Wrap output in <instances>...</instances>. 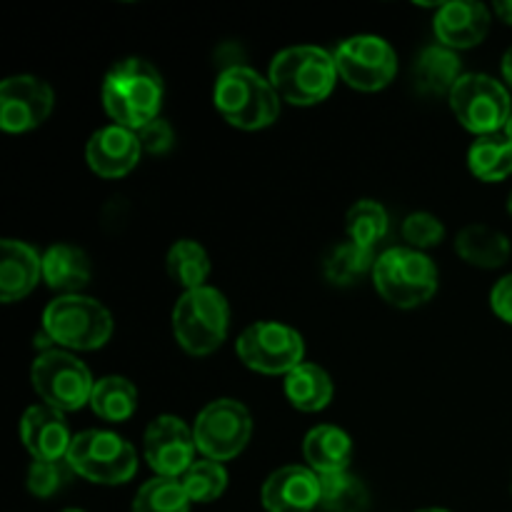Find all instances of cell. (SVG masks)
<instances>
[{
  "label": "cell",
  "mask_w": 512,
  "mask_h": 512,
  "mask_svg": "<svg viewBox=\"0 0 512 512\" xmlns=\"http://www.w3.org/2000/svg\"><path fill=\"white\" fill-rule=\"evenodd\" d=\"M420 512H450V510H440V508H428V510H420Z\"/></svg>",
  "instance_id": "cell-40"
},
{
  "label": "cell",
  "mask_w": 512,
  "mask_h": 512,
  "mask_svg": "<svg viewBox=\"0 0 512 512\" xmlns=\"http://www.w3.org/2000/svg\"><path fill=\"white\" fill-rule=\"evenodd\" d=\"M20 440L38 463H60L73 445L63 413L50 405H33L20 420Z\"/></svg>",
  "instance_id": "cell-15"
},
{
  "label": "cell",
  "mask_w": 512,
  "mask_h": 512,
  "mask_svg": "<svg viewBox=\"0 0 512 512\" xmlns=\"http://www.w3.org/2000/svg\"><path fill=\"white\" fill-rule=\"evenodd\" d=\"M238 355L250 370L263 375H288L303 365V335L283 323H255L243 330Z\"/></svg>",
  "instance_id": "cell-11"
},
{
  "label": "cell",
  "mask_w": 512,
  "mask_h": 512,
  "mask_svg": "<svg viewBox=\"0 0 512 512\" xmlns=\"http://www.w3.org/2000/svg\"><path fill=\"white\" fill-rule=\"evenodd\" d=\"M303 455L310 470L318 475L345 473L353 458V440L335 425H318L305 435Z\"/></svg>",
  "instance_id": "cell-20"
},
{
  "label": "cell",
  "mask_w": 512,
  "mask_h": 512,
  "mask_svg": "<svg viewBox=\"0 0 512 512\" xmlns=\"http://www.w3.org/2000/svg\"><path fill=\"white\" fill-rule=\"evenodd\" d=\"M415 85L425 95H450L463 78L460 73V60L455 50L445 45H430L415 60Z\"/></svg>",
  "instance_id": "cell-23"
},
{
  "label": "cell",
  "mask_w": 512,
  "mask_h": 512,
  "mask_svg": "<svg viewBox=\"0 0 512 512\" xmlns=\"http://www.w3.org/2000/svg\"><path fill=\"white\" fill-rule=\"evenodd\" d=\"M65 512H83V510H65Z\"/></svg>",
  "instance_id": "cell-42"
},
{
  "label": "cell",
  "mask_w": 512,
  "mask_h": 512,
  "mask_svg": "<svg viewBox=\"0 0 512 512\" xmlns=\"http://www.w3.org/2000/svg\"><path fill=\"white\" fill-rule=\"evenodd\" d=\"M375 290L395 308H418L438 290V268L425 253L413 248H390L373 268Z\"/></svg>",
  "instance_id": "cell-5"
},
{
  "label": "cell",
  "mask_w": 512,
  "mask_h": 512,
  "mask_svg": "<svg viewBox=\"0 0 512 512\" xmlns=\"http://www.w3.org/2000/svg\"><path fill=\"white\" fill-rule=\"evenodd\" d=\"M53 113V90L35 75H13L0 83V128L28 133Z\"/></svg>",
  "instance_id": "cell-14"
},
{
  "label": "cell",
  "mask_w": 512,
  "mask_h": 512,
  "mask_svg": "<svg viewBox=\"0 0 512 512\" xmlns=\"http://www.w3.org/2000/svg\"><path fill=\"white\" fill-rule=\"evenodd\" d=\"M503 75H505V80L512 85V48L505 53V58H503Z\"/></svg>",
  "instance_id": "cell-38"
},
{
  "label": "cell",
  "mask_w": 512,
  "mask_h": 512,
  "mask_svg": "<svg viewBox=\"0 0 512 512\" xmlns=\"http://www.w3.org/2000/svg\"><path fill=\"white\" fill-rule=\"evenodd\" d=\"M490 30V10L483 3H445L435 15V35L450 50L473 48L483 43Z\"/></svg>",
  "instance_id": "cell-18"
},
{
  "label": "cell",
  "mask_w": 512,
  "mask_h": 512,
  "mask_svg": "<svg viewBox=\"0 0 512 512\" xmlns=\"http://www.w3.org/2000/svg\"><path fill=\"white\" fill-rule=\"evenodd\" d=\"M508 213L512 215V193H510V198H508Z\"/></svg>",
  "instance_id": "cell-41"
},
{
  "label": "cell",
  "mask_w": 512,
  "mask_h": 512,
  "mask_svg": "<svg viewBox=\"0 0 512 512\" xmlns=\"http://www.w3.org/2000/svg\"><path fill=\"white\" fill-rule=\"evenodd\" d=\"M103 105L115 125L138 133L140 128L160 118L163 78L145 60H120L103 80Z\"/></svg>",
  "instance_id": "cell-1"
},
{
  "label": "cell",
  "mask_w": 512,
  "mask_h": 512,
  "mask_svg": "<svg viewBox=\"0 0 512 512\" xmlns=\"http://www.w3.org/2000/svg\"><path fill=\"white\" fill-rule=\"evenodd\" d=\"M375 263V250L373 248H363V245L355 243H343L333 250V253L325 258L323 273L325 278L330 280L333 285H353L363 278L365 273H373Z\"/></svg>",
  "instance_id": "cell-28"
},
{
  "label": "cell",
  "mask_w": 512,
  "mask_h": 512,
  "mask_svg": "<svg viewBox=\"0 0 512 512\" xmlns=\"http://www.w3.org/2000/svg\"><path fill=\"white\" fill-rule=\"evenodd\" d=\"M33 388L45 405L60 413H73L90 403L95 383L78 358L63 350H45L33 363Z\"/></svg>",
  "instance_id": "cell-9"
},
{
  "label": "cell",
  "mask_w": 512,
  "mask_h": 512,
  "mask_svg": "<svg viewBox=\"0 0 512 512\" xmlns=\"http://www.w3.org/2000/svg\"><path fill=\"white\" fill-rule=\"evenodd\" d=\"M490 305L500 320L512 325V273L495 283L493 293H490Z\"/></svg>",
  "instance_id": "cell-36"
},
{
  "label": "cell",
  "mask_w": 512,
  "mask_h": 512,
  "mask_svg": "<svg viewBox=\"0 0 512 512\" xmlns=\"http://www.w3.org/2000/svg\"><path fill=\"white\" fill-rule=\"evenodd\" d=\"M285 395L303 413H318L333 400V380L320 365L303 363L285 375Z\"/></svg>",
  "instance_id": "cell-24"
},
{
  "label": "cell",
  "mask_w": 512,
  "mask_h": 512,
  "mask_svg": "<svg viewBox=\"0 0 512 512\" xmlns=\"http://www.w3.org/2000/svg\"><path fill=\"white\" fill-rule=\"evenodd\" d=\"M403 238L405 243L410 245L413 250H428L435 248V245L443 243L445 238V228L435 215L430 213H413L405 218L403 223Z\"/></svg>",
  "instance_id": "cell-33"
},
{
  "label": "cell",
  "mask_w": 512,
  "mask_h": 512,
  "mask_svg": "<svg viewBox=\"0 0 512 512\" xmlns=\"http://www.w3.org/2000/svg\"><path fill=\"white\" fill-rule=\"evenodd\" d=\"M253 433V418L238 400H215L200 410L195 420V445L200 453L215 463H225L240 455Z\"/></svg>",
  "instance_id": "cell-10"
},
{
  "label": "cell",
  "mask_w": 512,
  "mask_h": 512,
  "mask_svg": "<svg viewBox=\"0 0 512 512\" xmlns=\"http://www.w3.org/2000/svg\"><path fill=\"white\" fill-rule=\"evenodd\" d=\"M450 108L470 133L495 135L508 128L512 118L510 93L500 80L483 73H468L450 93Z\"/></svg>",
  "instance_id": "cell-8"
},
{
  "label": "cell",
  "mask_w": 512,
  "mask_h": 512,
  "mask_svg": "<svg viewBox=\"0 0 512 512\" xmlns=\"http://www.w3.org/2000/svg\"><path fill=\"white\" fill-rule=\"evenodd\" d=\"M43 275V258L20 240H3L0 245V298L3 303L23 300Z\"/></svg>",
  "instance_id": "cell-19"
},
{
  "label": "cell",
  "mask_w": 512,
  "mask_h": 512,
  "mask_svg": "<svg viewBox=\"0 0 512 512\" xmlns=\"http://www.w3.org/2000/svg\"><path fill=\"white\" fill-rule=\"evenodd\" d=\"M138 140L143 150H148V153L153 155H163L173 148L175 138H173V128H170L163 118H158L153 120V123L145 125V128L138 130Z\"/></svg>",
  "instance_id": "cell-35"
},
{
  "label": "cell",
  "mask_w": 512,
  "mask_h": 512,
  "mask_svg": "<svg viewBox=\"0 0 512 512\" xmlns=\"http://www.w3.org/2000/svg\"><path fill=\"white\" fill-rule=\"evenodd\" d=\"M338 75L355 90L375 93L393 83L398 73V58L388 40L378 35H355L338 45L333 53Z\"/></svg>",
  "instance_id": "cell-12"
},
{
  "label": "cell",
  "mask_w": 512,
  "mask_h": 512,
  "mask_svg": "<svg viewBox=\"0 0 512 512\" xmlns=\"http://www.w3.org/2000/svg\"><path fill=\"white\" fill-rule=\"evenodd\" d=\"M455 250L465 263L485 270L503 268L512 253L510 240L500 230L478 223L460 230L458 238H455Z\"/></svg>",
  "instance_id": "cell-21"
},
{
  "label": "cell",
  "mask_w": 512,
  "mask_h": 512,
  "mask_svg": "<svg viewBox=\"0 0 512 512\" xmlns=\"http://www.w3.org/2000/svg\"><path fill=\"white\" fill-rule=\"evenodd\" d=\"M505 135H508V138L512 140V118H510V123H508V128H505Z\"/></svg>",
  "instance_id": "cell-39"
},
{
  "label": "cell",
  "mask_w": 512,
  "mask_h": 512,
  "mask_svg": "<svg viewBox=\"0 0 512 512\" xmlns=\"http://www.w3.org/2000/svg\"><path fill=\"white\" fill-rule=\"evenodd\" d=\"M168 275L188 290H198L205 288V280L210 275V258H208V250L203 248L200 243L195 240H178L173 248L168 250Z\"/></svg>",
  "instance_id": "cell-27"
},
{
  "label": "cell",
  "mask_w": 512,
  "mask_h": 512,
  "mask_svg": "<svg viewBox=\"0 0 512 512\" xmlns=\"http://www.w3.org/2000/svg\"><path fill=\"white\" fill-rule=\"evenodd\" d=\"M338 68L323 48L298 45L278 53L270 63V83L290 105H318L333 93Z\"/></svg>",
  "instance_id": "cell-2"
},
{
  "label": "cell",
  "mask_w": 512,
  "mask_h": 512,
  "mask_svg": "<svg viewBox=\"0 0 512 512\" xmlns=\"http://www.w3.org/2000/svg\"><path fill=\"white\" fill-rule=\"evenodd\" d=\"M263 508L268 512H310L320 505V478L310 468L288 465L265 480Z\"/></svg>",
  "instance_id": "cell-16"
},
{
  "label": "cell",
  "mask_w": 512,
  "mask_h": 512,
  "mask_svg": "<svg viewBox=\"0 0 512 512\" xmlns=\"http://www.w3.org/2000/svg\"><path fill=\"white\" fill-rule=\"evenodd\" d=\"M213 100L220 115L240 130L268 128L280 113V95L273 83L245 65H233L220 73Z\"/></svg>",
  "instance_id": "cell-3"
},
{
  "label": "cell",
  "mask_w": 512,
  "mask_h": 512,
  "mask_svg": "<svg viewBox=\"0 0 512 512\" xmlns=\"http://www.w3.org/2000/svg\"><path fill=\"white\" fill-rule=\"evenodd\" d=\"M90 408L98 418L108 420V423H125L133 418L135 408H138V390L130 380L120 378V375H108L95 383L93 395H90Z\"/></svg>",
  "instance_id": "cell-26"
},
{
  "label": "cell",
  "mask_w": 512,
  "mask_h": 512,
  "mask_svg": "<svg viewBox=\"0 0 512 512\" xmlns=\"http://www.w3.org/2000/svg\"><path fill=\"white\" fill-rule=\"evenodd\" d=\"M180 483H183L190 503H213L228 488V473H225L223 463L200 460V463H193V468L180 478Z\"/></svg>",
  "instance_id": "cell-32"
},
{
  "label": "cell",
  "mask_w": 512,
  "mask_h": 512,
  "mask_svg": "<svg viewBox=\"0 0 512 512\" xmlns=\"http://www.w3.org/2000/svg\"><path fill=\"white\" fill-rule=\"evenodd\" d=\"M65 468L60 463H38L35 460L28 470V490L35 498H50L65 485Z\"/></svg>",
  "instance_id": "cell-34"
},
{
  "label": "cell",
  "mask_w": 512,
  "mask_h": 512,
  "mask_svg": "<svg viewBox=\"0 0 512 512\" xmlns=\"http://www.w3.org/2000/svg\"><path fill=\"white\" fill-rule=\"evenodd\" d=\"M495 13H498L505 23L512 25V0L510 3H495Z\"/></svg>",
  "instance_id": "cell-37"
},
{
  "label": "cell",
  "mask_w": 512,
  "mask_h": 512,
  "mask_svg": "<svg viewBox=\"0 0 512 512\" xmlns=\"http://www.w3.org/2000/svg\"><path fill=\"white\" fill-rule=\"evenodd\" d=\"M138 133L120 125H108L93 133L85 148V158L100 178H123L140 160Z\"/></svg>",
  "instance_id": "cell-17"
},
{
  "label": "cell",
  "mask_w": 512,
  "mask_h": 512,
  "mask_svg": "<svg viewBox=\"0 0 512 512\" xmlns=\"http://www.w3.org/2000/svg\"><path fill=\"white\" fill-rule=\"evenodd\" d=\"M65 463L90 483L123 485L138 470V455L120 435L108 430H85L73 438Z\"/></svg>",
  "instance_id": "cell-7"
},
{
  "label": "cell",
  "mask_w": 512,
  "mask_h": 512,
  "mask_svg": "<svg viewBox=\"0 0 512 512\" xmlns=\"http://www.w3.org/2000/svg\"><path fill=\"white\" fill-rule=\"evenodd\" d=\"M43 333L70 350H98L113 335L108 308L85 295H63L43 313Z\"/></svg>",
  "instance_id": "cell-6"
},
{
  "label": "cell",
  "mask_w": 512,
  "mask_h": 512,
  "mask_svg": "<svg viewBox=\"0 0 512 512\" xmlns=\"http://www.w3.org/2000/svg\"><path fill=\"white\" fill-rule=\"evenodd\" d=\"M133 512H190V498L175 478H153L138 490Z\"/></svg>",
  "instance_id": "cell-31"
},
{
  "label": "cell",
  "mask_w": 512,
  "mask_h": 512,
  "mask_svg": "<svg viewBox=\"0 0 512 512\" xmlns=\"http://www.w3.org/2000/svg\"><path fill=\"white\" fill-rule=\"evenodd\" d=\"M388 213L375 200H358L345 215V230L350 235V243L373 248L388 235Z\"/></svg>",
  "instance_id": "cell-30"
},
{
  "label": "cell",
  "mask_w": 512,
  "mask_h": 512,
  "mask_svg": "<svg viewBox=\"0 0 512 512\" xmlns=\"http://www.w3.org/2000/svg\"><path fill=\"white\" fill-rule=\"evenodd\" d=\"M228 300L215 288H198L183 293L173 310V333L180 348L190 355L215 353L228 338Z\"/></svg>",
  "instance_id": "cell-4"
},
{
  "label": "cell",
  "mask_w": 512,
  "mask_h": 512,
  "mask_svg": "<svg viewBox=\"0 0 512 512\" xmlns=\"http://www.w3.org/2000/svg\"><path fill=\"white\" fill-rule=\"evenodd\" d=\"M195 435L175 415H160L145 430L143 453L158 478L180 480L195 463Z\"/></svg>",
  "instance_id": "cell-13"
},
{
  "label": "cell",
  "mask_w": 512,
  "mask_h": 512,
  "mask_svg": "<svg viewBox=\"0 0 512 512\" xmlns=\"http://www.w3.org/2000/svg\"><path fill=\"white\" fill-rule=\"evenodd\" d=\"M470 173L483 183H500L512 175V140L505 133L480 135L468 150Z\"/></svg>",
  "instance_id": "cell-25"
},
{
  "label": "cell",
  "mask_w": 512,
  "mask_h": 512,
  "mask_svg": "<svg viewBox=\"0 0 512 512\" xmlns=\"http://www.w3.org/2000/svg\"><path fill=\"white\" fill-rule=\"evenodd\" d=\"M43 280L58 293L73 295L90 283V260L80 248L68 243L53 245L43 255Z\"/></svg>",
  "instance_id": "cell-22"
},
{
  "label": "cell",
  "mask_w": 512,
  "mask_h": 512,
  "mask_svg": "<svg viewBox=\"0 0 512 512\" xmlns=\"http://www.w3.org/2000/svg\"><path fill=\"white\" fill-rule=\"evenodd\" d=\"M320 478V508L328 512H365L368 510V490L355 475L333 473Z\"/></svg>",
  "instance_id": "cell-29"
}]
</instances>
